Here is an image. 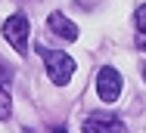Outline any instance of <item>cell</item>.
Wrapping results in <instances>:
<instances>
[{"label": "cell", "mask_w": 146, "mask_h": 133, "mask_svg": "<svg viewBox=\"0 0 146 133\" xmlns=\"http://www.w3.org/2000/svg\"><path fill=\"white\" fill-rule=\"evenodd\" d=\"M34 53L44 59V68H47V78L53 80L56 87H65L72 74H75V59L68 53H59V50H50V47H44V43H37L34 47Z\"/></svg>", "instance_id": "1"}, {"label": "cell", "mask_w": 146, "mask_h": 133, "mask_svg": "<svg viewBox=\"0 0 146 133\" xmlns=\"http://www.w3.org/2000/svg\"><path fill=\"white\" fill-rule=\"evenodd\" d=\"M22 133H34V130H22Z\"/></svg>", "instance_id": "10"}, {"label": "cell", "mask_w": 146, "mask_h": 133, "mask_svg": "<svg viewBox=\"0 0 146 133\" xmlns=\"http://www.w3.org/2000/svg\"><path fill=\"white\" fill-rule=\"evenodd\" d=\"M143 78H146V62H143Z\"/></svg>", "instance_id": "9"}, {"label": "cell", "mask_w": 146, "mask_h": 133, "mask_svg": "<svg viewBox=\"0 0 146 133\" xmlns=\"http://www.w3.org/2000/svg\"><path fill=\"white\" fill-rule=\"evenodd\" d=\"M81 127H84V133H131L115 115H109V111H90V115H84Z\"/></svg>", "instance_id": "3"}, {"label": "cell", "mask_w": 146, "mask_h": 133, "mask_svg": "<svg viewBox=\"0 0 146 133\" xmlns=\"http://www.w3.org/2000/svg\"><path fill=\"white\" fill-rule=\"evenodd\" d=\"M3 40L19 56L28 53V19H25L22 13H16V16H9V19L3 22Z\"/></svg>", "instance_id": "2"}, {"label": "cell", "mask_w": 146, "mask_h": 133, "mask_svg": "<svg viewBox=\"0 0 146 133\" xmlns=\"http://www.w3.org/2000/svg\"><path fill=\"white\" fill-rule=\"evenodd\" d=\"M96 93H100L103 102H115L118 96H121V74H118V68L103 65L96 71Z\"/></svg>", "instance_id": "4"}, {"label": "cell", "mask_w": 146, "mask_h": 133, "mask_svg": "<svg viewBox=\"0 0 146 133\" xmlns=\"http://www.w3.org/2000/svg\"><path fill=\"white\" fill-rule=\"evenodd\" d=\"M47 28H50L53 34H59L62 40H78V25L68 22L62 13H50V16H47Z\"/></svg>", "instance_id": "5"}, {"label": "cell", "mask_w": 146, "mask_h": 133, "mask_svg": "<svg viewBox=\"0 0 146 133\" xmlns=\"http://www.w3.org/2000/svg\"><path fill=\"white\" fill-rule=\"evenodd\" d=\"M134 25H137V47L146 53V3L137 6V13H134Z\"/></svg>", "instance_id": "7"}, {"label": "cell", "mask_w": 146, "mask_h": 133, "mask_svg": "<svg viewBox=\"0 0 146 133\" xmlns=\"http://www.w3.org/2000/svg\"><path fill=\"white\" fill-rule=\"evenodd\" d=\"M9 68L6 62H0V121H6L13 115V96H9Z\"/></svg>", "instance_id": "6"}, {"label": "cell", "mask_w": 146, "mask_h": 133, "mask_svg": "<svg viewBox=\"0 0 146 133\" xmlns=\"http://www.w3.org/2000/svg\"><path fill=\"white\" fill-rule=\"evenodd\" d=\"M50 133H68L65 127H50Z\"/></svg>", "instance_id": "8"}]
</instances>
